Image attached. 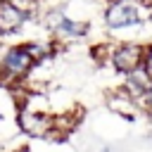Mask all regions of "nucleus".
Returning <instances> with one entry per match:
<instances>
[{"instance_id":"obj_3","label":"nucleus","mask_w":152,"mask_h":152,"mask_svg":"<svg viewBox=\"0 0 152 152\" xmlns=\"http://www.w3.org/2000/svg\"><path fill=\"white\" fill-rule=\"evenodd\" d=\"M45 28L50 31V36L55 40H62V43H71V40H81L88 36L90 31V24L86 19H74V17H66L62 10H50L43 19Z\"/></svg>"},{"instance_id":"obj_10","label":"nucleus","mask_w":152,"mask_h":152,"mask_svg":"<svg viewBox=\"0 0 152 152\" xmlns=\"http://www.w3.org/2000/svg\"><path fill=\"white\" fill-rule=\"evenodd\" d=\"M142 112L152 116V86L147 88V93H145V97H142Z\"/></svg>"},{"instance_id":"obj_4","label":"nucleus","mask_w":152,"mask_h":152,"mask_svg":"<svg viewBox=\"0 0 152 152\" xmlns=\"http://www.w3.org/2000/svg\"><path fill=\"white\" fill-rule=\"evenodd\" d=\"M17 126L28 138H50L55 131V114L43 112V109L21 107L17 112Z\"/></svg>"},{"instance_id":"obj_2","label":"nucleus","mask_w":152,"mask_h":152,"mask_svg":"<svg viewBox=\"0 0 152 152\" xmlns=\"http://www.w3.org/2000/svg\"><path fill=\"white\" fill-rule=\"evenodd\" d=\"M33 66H36V62L31 59V55L26 52L24 45L5 48L0 52V86L17 88L19 83H24L28 78Z\"/></svg>"},{"instance_id":"obj_7","label":"nucleus","mask_w":152,"mask_h":152,"mask_svg":"<svg viewBox=\"0 0 152 152\" xmlns=\"http://www.w3.org/2000/svg\"><path fill=\"white\" fill-rule=\"evenodd\" d=\"M107 107H109L114 114L124 116V119H135L138 114H145L142 107H140V104H138L124 88H116V90L109 93V97H107Z\"/></svg>"},{"instance_id":"obj_11","label":"nucleus","mask_w":152,"mask_h":152,"mask_svg":"<svg viewBox=\"0 0 152 152\" xmlns=\"http://www.w3.org/2000/svg\"><path fill=\"white\" fill-rule=\"evenodd\" d=\"M95 152H112L109 147H100V150H95Z\"/></svg>"},{"instance_id":"obj_6","label":"nucleus","mask_w":152,"mask_h":152,"mask_svg":"<svg viewBox=\"0 0 152 152\" xmlns=\"http://www.w3.org/2000/svg\"><path fill=\"white\" fill-rule=\"evenodd\" d=\"M28 21H31V17L26 12H21L17 5H12L10 0L0 2V38L19 33Z\"/></svg>"},{"instance_id":"obj_1","label":"nucleus","mask_w":152,"mask_h":152,"mask_svg":"<svg viewBox=\"0 0 152 152\" xmlns=\"http://www.w3.org/2000/svg\"><path fill=\"white\" fill-rule=\"evenodd\" d=\"M104 26L107 31H128L138 28L147 19H152V7L145 5L142 0H109L104 5Z\"/></svg>"},{"instance_id":"obj_9","label":"nucleus","mask_w":152,"mask_h":152,"mask_svg":"<svg viewBox=\"0 0 152 152\" xmlns=\"http://www.w3.org/2000/svg\"><path fill=\"white\" fill-rule=\"evenodd\" d=\"M142 69H145L147 76L152 78V43H147L145 50H142Z\"/></svg>"},{"instance_id":"obj_12","label":"nucleus","mask_w":152,"mask_h":152,"mask_svg":"<svg viewBox=\"0 0 152 152\" xmlns=\"http://www.w3.org/2000/svg\"><path fill=\"white\" fill-rule=\"evenodd\" d=\"M0 2H7V0H0Z\"/></svg>"},{"instance_id":"obj_8","label":"nucleus","mask_w":152,"mask_h":152,"mask_svg":"<svg viewBox=\"0 0 152 152\" xmlns=\"http://www.w3.org/2000/svg\"><path fill=\"white\" fill-rule=\"evenodd\" d=\"M152 86V78L147 76V71L140 66V69H135L133 74H128V76H124V83H121V88L142 107V97H145V93H147V88Z\"/></svg>"},{"instance_id":"obj_5","label":"nucleus","mask_w":152,"mask_h":152,"mask_svg":"<svg viewBox=\"0 0 152 152\" xmlns=\"http://www.w3.org/2000/svg\"><path fill=\"white\" fill-rule=\"evenodd\" d=\"M142 50H145V45H140V43H114L107 64L116 74L128 76L142 66Z\"/></svg>"}]
</instances>
